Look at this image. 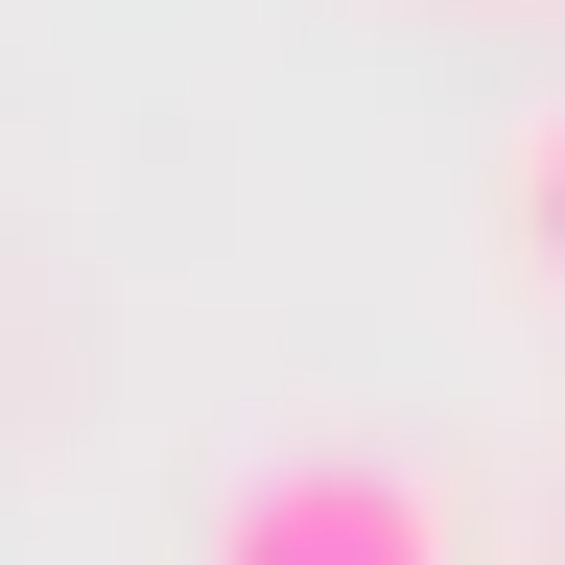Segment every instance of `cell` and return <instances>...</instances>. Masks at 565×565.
Wrapping results in <instances>:
<instances>
[{
	"label": "cell",
	"mask_w": 565,
	"mask_h": 565,
	"mask_svg": "<svg viewBox=\"0 0 565 565\" xmlns=\"http://www.w3.org/2000/svg\"><path fill=\"white\" fill-rule=\"evenodd\" d=\"M519 259H542V282H565V95H542V118H519Z\"/></svg>",
	"instance_id": "cell-2"
},
{
	"label": "cell",
	"mask_w": 565,
	"mask_h": 565,
	"mask_svg": "<svg viewBox=\"0 0 565 565\" xmlns=\"http://www.w3.org/2000/svg\"><path fill=\"white\" fill-rule=\"evenodd\" d=\"M212 565H448V494L377 471V448H282V471H236Z\"/></svg>",
	"instance_id": "cell-1"
}]
</instances>
